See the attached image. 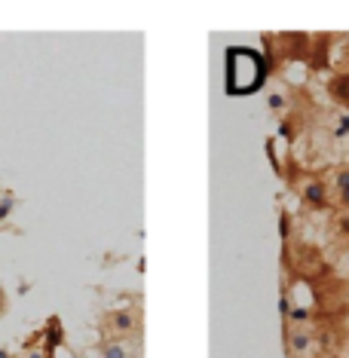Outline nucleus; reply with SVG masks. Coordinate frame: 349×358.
Returning <instances> with one entry per match:
<instances>
[{
  "mask_svg": "<svg viewBox=\"0 0 349 358\" xmlns=\"http://www.w3.org/2000/svg\"><path fill=\"white\" fill-rule=\"evenodd\" d=\"M264 80V64L255 52L248 50H233L227 62V83L230 92H255Z\"/></svg>",
  "mask_w": 349,
  "mask_h": 358,
  "instance_id": "obj_1",
  "label": "nucleus"
},
{
  "mask_svg": "<svg viewBox=\"0 0 349 358\" xmlns=\"http://www.w3.org/2000/svg\"><path fill=\"white\" fill-rule=\"evenodd\" d=\"M304 202L310 208H325L328 206V184H325L322 178H310V181L304 184Z\"/></svg>",
  "mask_w": 349,
  "mask_h": 358,
  "instance_id": "obj_2",
  "label": "nucleus"
},
{
  "mask_svg": "<svg viewBox=\"0 0 349 358\" xmlns=\"http://www.w3.org/2000/svg\"><path fill=\"white\" fill-rule=\"evenodd\" d=\"M108 328L113 334H132L138 328V315L132 313V309H113V313L108 315Z\"/></svg>",
  "mask_w": 349,
  "mask_h": 358,
  "instance_id": "obj_3",
  "label": "nucleus"
},
{
  "mask_svg": "<svg viewBox=\"0 0 349 358\" xmlns=\"http://www.w3.org/2000/svg\"><path fill=\"white\" fill-rule=\"evenodd\" d=\"M288 349L294 358H310L313 352V334L306 328H294L288 334Z\"/></svg>",
  "mask_w": 349,
  "mask_h": 358,
  "instance_id": "obj_4",
  "label": "nucleus"
},
{
  "mask_svg": "<svg viewBox=\"0 0 349 358\" xmlns=\"http://www.w3.org/2000/svg\"><path fill=\"white\" fill-rule=\"evenodd\" d=\"M99 355L101 358H135V352L123 343V340H104L99 346Z\"/></svg>",
  "mask_w": 349,
  "mask_h": 358,
  "instance_id": "obj_5",
  "label": "nucleus"
},
{
  "mask_svg": "<svg viewBox=\"0 0 349 358\" xmlns=\"http://www.w3.org/2000/svg\"><path fill=\"white\" fill-rule=\"evenodd\" d=\"M334 190H337V202L343 208H349V169H340L334 178Z\"/></svg>",
  "mask_w": 349,
  "mask_h": 358,
  "instance_id": "obj_6",
  "label": "nucleus"
},
{
  "mask_svg": "<svg viewBox=\"0 0 349 358\" xmlns=\"http://www.w3.org/2000/svg\"><path fill=\"white\" fill-rule=\"evenodd\" d=\"M285 315L291 322H306L310 319V313H306V309H300V306H294V309H285Z\"/></svg>",
  "mask_w": 349,
  "mask_h": 358,
  "instance_id": "obj_7",
  "label": "nucleus"
},
{
  "mask_svg": "<svg viewBox=\"0 0 349 358\" xmlns=\"http://www.w3.org/2000/svg\"><path fill=\"white\" fill-rule=\"evenodd\" d=\"M337 89H334V92L340 95V99H346L349 101V80H337V83H334Z\"/></svg>",
  "mask_w": 349,
  "mask_h": 358,
  "instance_id": "obj_8",
  "label": "nucleus"
},
{
  "mask_svg": "<svg viewBox=\"0 0 349 358\" xmlns=\"http://www.w3.org/2000/svg\"><path fill=\"white\" fill-rule=\"evenodd\" d=\"M337 230L343 233V236H349V215H343V217L337 221Z\"/></svg>",
  "mask_w": 349,
  "mask_h": 358,
  "instance_id": "obj_9",
  "label": "nucleus"
},
{
  "mask_svg": "<svg viewBox=\"0 0 349 358\" xmlns=\"http://www.w3.org/2000/svg\"><path fill=\"white\" fill-rule=\"evenodd\" d=\"M282 104H285L282 101V95H270V108H282Z\"/></svg>",
  "mask_w": 349,
  "mask_h": 358,
  "instance_id": "obj_10",
  "label": "nucleus"
},
{
  "mask_svg": "<svg viewBox=\"0 0 349 358\" xmlns=\"http://www.w3.org/2000/svg\"><path fill=\"white\" fill-rule=\"evenodd\" d=\"M10 215V202H0V217Z\"/></svg>",
  "mask_w": 349,
  "mask_h": 358,
  "instance_id": "obj_11",
  "label": "nucleus"
},
{
  "mask_svg": "<svg viewBox=\"0 0 349 358\" xmlns=\"http://www.w3.org/2000/svg\"><path fill=\"white\" fill-rule=\"evenodd\" d=\"M28 358H46V352H28Z\"/></svg>",
  "mask_w": 349,
  "mask_h": 358,
  "instance_id": "obj_12",
  "label": "nucleus"
},
{
  "mask_svg": "<svg viewBox=\"0 0 349 358\" xmlns=\"http://www.w3.org/2000/svg\"><path fill=\"white\" fill-rule=\"evenodd\" d=\"M0 358H10V352H6V349H0Z\"/></svg>",
  "mask_w": 349,
  "mask_h": 358,
  "instance_id": "obj_13",
  "label": "nucleus"
},
{
  "mask_svg": "<svg viewBox=\"0 0 349 358\" xmlns=\"http://www.w3.org/2000/svg\"><path fill=\"white\" fill-rule=\"evenodd\" d=\"M343 129H349V117H346V120H343Z\"/></svg>",
  "mask_w": 349,
  "mask_h": 358,
  "instance_id": "obj_14",
  "label": "nucleus"
},
{
  "mask_svg": "<svg viewBox=\"0 0 349 358\" xmlns=\"http://www.w3.org/2000/svg\"><path fill=\"white\" fill-rule=\"evenodd\" d=\"M346 266H349V251H346Z\"/></svg>",
  "mask_w": 349,
  "mask_h": 358,
  "instance_id": "obj_15",
  "label": "nucleus"
}]
</instances>
